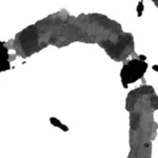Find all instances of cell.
<instances>
[{"instance_id":"2","label":"cell","mask_w":158,"mask_h":158,"mask_svg":"<svg viewBox=\"0 0 158 158\" xmlns=\"http://www.w3.org/2000/svg\"><path fill=\"white\" fill-rule=\"evenodd\" d=\"M7 59H9V55H7L6 48L0 43V72L10 69V62Z\"/></svg>"},{"instance_id":"1","label":"cell","mask_w":158,"mask_h":158,"mask_svg":"<svg viewBox=\"0 0 158 158\" xmlns=\"http://www.w3.org/2000/svg\"><path fill=\"white\" fill-rule=\"evenodd\" d=\"M144 57H140V59H133L129 63L124 64L121 71V78L123 86L127 88L129 83H133L137 79L141 78L144 72L147 71L148 64L143 61Z\"/></svg>"}]
</instances>
